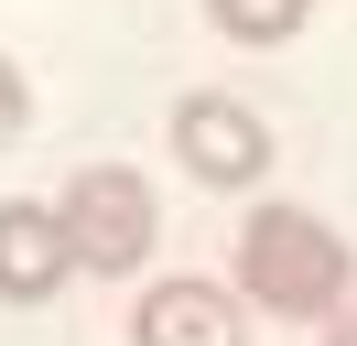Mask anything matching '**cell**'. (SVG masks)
<instances>
[{"label": "cell", "mask_w": 357, "mask_h": 346, "mask_svg": "<svg viewBox=\"0 0 357 346\" xmlns=\"http://www.w3.org/2000/svg\"><path fill=\"white\" fill-rule=\"evenodd\" d=\"M238 292L271 303V314H292V324H335L347 292H357V260H347V238H335L325 216L260 206V216L238 227Z\"/></svg>", "instance_id": "1"}, {"label": "cell", "mask_w": 357, "mask_h": 346, "mask_svg": "<svg viewBox=\"0 0 357 346\" xmlns=\"http://www.w3.org/2000/svg\"><path fill=\"white\" fill-rule=\"evenodd\" d=\"M174 151H184L195 184H260L271 173V130H260V108H238V98H184L174 108Z\"/></svg>", "instance_id": "3"}, {"label": "cell", "mask_w": 357, "mask_h": 346, "mask_svg": "<svg viewBox=\"0 0 357 346\" xmlns=\"http://www.w3.org/2000/svg\"><path fill=\"white\" fill-rule=\"evenodd\" d=\"M76 271V238H66V206H0V303H44L54 281Z\"/></svg>", "instance_id": "4"}, {"label": "cell", "mask_w": 357, "mask_h": 346, "mask_svg": "<svg viewBox=\"0 0 357 346\" xmlns=\"http://www.w3.org/2000/svg\"><path fill=\"white\" fill-rule=\"evenodd\" d=\"M130 336L141 346H249V324H238V292H217V281H152Z\"/></svg>", "instance_id": "5"}, {"label": "cell", "mask_w": 357, "mask_h": 346, "mask_svg": "<svg viewBox=\"0 0 357 346\" xmlns=\"http://www.w3.org/2000/svg\"><path fill=\"white\" fill-rule=\"evenodd\" d=\"M206 11H217L238 43H282L292 22H303V0H206Z\"/></svg>", "instance_id": "6"}, {"label": "cell", "mask_w": 357, "mask_h": 346, "mask_svg": "<svg viewBox=\"0 0 357 346\" xmlns=\"http://www.w3.org/2000/svg\"><path fill=\"white\" fill-rule=\"evenodd\" d=\"M335 346H357V292H347V314H335Z\"/></svg>", "instance_id": "8"}, {"label": "cell", "mask_w": 357, "mask_h": 346, "mask_svg": "<svg viewBox=\"0 0 357 346\" xmlns=\"http://www.w3.org/2000/svg\"><path fill=\"white\" fill-rule=\"evenodd\" d=\"M22 119H33V98H22V76H11V65H0V151L22 141Z\"/></svg>", "instance_id": "7"}, {"label": "cell", "mask_w": 357, "mask_h": 346, "mask_svg": "<svg viewBox=\"0 0 357 346\" xmlns=\"http://www.w3.org/2000/svg\"><path fill=\"white\" fill-rule=\"evenodd\" d=\"M162 206L152 184H141L130 163H87L66 184V238H76V271H141V249H152Z\"/></svg>", "instance_id": "2"}]
</instances>
